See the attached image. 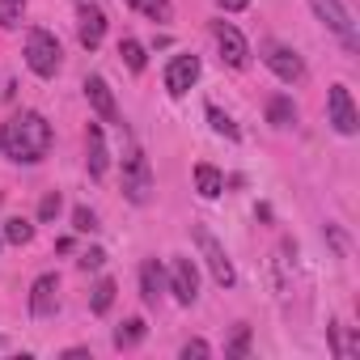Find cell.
Wrapping results in <instances>:
<instances>
[{
  "mask_svg": "<svg viewBox=\"0 0 360 360\" xmlns=\"http://www.w3.org/2000/svg\"><path fill=\"white\" fill-rule=\"evenodd\" d=\"M51 140L56 131L39 110H18L13 119L0 123V153L18 165H39L51 153Z\"/></svg>",
  "mask_w": 360,
  "mask_h": 360,
  "instance_id": "cell-1",
  "label": "cell"
},
{
  "mask_svg": "<svg viewBox=\"0 0 360 360\" xmlns=\"http://www.w3.org/2000/svg\"><path fill=\"white\" fill-rule=\"evenodd\" d=\"M123 195L131 204L153 200V165H148V157L136 140H127V153H123Z\"/></svg>",
  "mask_w": 360,
  "mask_h": 360,
  "instance_id": "cell-2",
  "label": "cell"
},
{
  "mask_svg": "<svg viewBox=\"0 0 360 360\" xmlns=\"http://www.w3.org/2000/svg\"><path fill=\"white\" fill-rule=\"evenodd\" d=\"M309 9H314V13H318V22L339 39V47H343L347 56H356V51H360V34H356L352 13L343 9V0H309Z\"/></svg>",
  "mask_w": 360,
  "mask_h": 360,
  "instance_id": "cell-3",
  "label": "cell"
},
{
  "mask_svg": "<svg viewBox=\"0 0 360 360\" xmlns=\"http://www.w3.org/2000/svg\"><path fill=\"white\" fill-rule=\"evenodd\" d=\"M26 64H30V72L34 77H56L60 72V39L51 34V30H30L26 34Z\"/></svg>",
  "mask_w": 360,
  "mask_h": 360,
  "instance_id": "cell-4",
  "label": "cell"
},
{
  "mask_svg": "<svg viewBox=\"0 0 360 360\" xmlns=\"http://www.w3.org/2000/svg\"><path fill=\"white\" fill-rule=\"evenodd\" d=\"M259 56H263V64L284 81V85H301L305 81V60L288 47V43H276V39H267L263 47H259Z\"/></svg>",
  "mask_w": 360,
  "mask_h": 360,
  "instance_id": "cell-5",
  "label": "cell"
},
{
  "mask_svg": "<svg viewBox=\"0 0 360 360\" xmlns=\"http://www.w3.org/2000/svg\"><path fill=\"white\" fill-rule=\"evenodd\" d=\"M195 233V246H200V255H204V263H208V271H212V280L221 284V288H233L238 284V271H233V263H229V255H225V246L204 229V225H195L191 229Z\"/></svg>",
  "mask_w": 360,
  "mask_h": 360,
  "instance_id": "cell-6",
  "label": "cell"
},
{
  "mask_svg": "<svg viewBox=\"0 0 360 360\" xmlns=\"http://www.w3.org/2000/svg\"><path fill=\"white\" fill-rule=\"evenodd\" d=\"M212 39H217V51H221V60L229 64V68H246L250 64V43H246V34L233 26V22H212Z\"/></svg>",
  "mask_w": 360,
  "mask_h": 360,
  "instance_id": "cell-7",
  "label": "cell"
},
{
  "mask_svg": "<svg viewBox=\"0 0 360 360\" xmlns=\"http://www.w3.org/2000/svg\"><path fill=\"white\" fill-rule=\"evenodd\" d=\"M326 110H330V127H335L339 136H356V131H360V115H356V102H352L347 85H330Z\"/></svg>",
  "mask_w": 360,
  "mask_h": 360,
  "instance_id": "cell-8",
  "label": "cell"
},
{
  "mask_svg": "<svg viewBox=\"0 0 360 360\" xmlns=\"http://www.w3.org/2000/svg\"><path fill=\"white\" fill-rule=\"evenodd\" d=\"M169 292L178 305H191L200 297V271L191 259H169Z\"/></svg>",
  "mask_w": 360,
  "mask_h": 360,
  "instance_id": "cell-9",
  "label": "cell"
},
{
  "mask_svg": "<svg viewBox=\"0 0 360 360\" xmlns=\"http://www.w3.org/2000/svg\"><path fill=\"white\" fill-rule=\"evenodd\" d=\"M77 39H81L85 51H98L102 47V39H106V13L98 5H81L77 9Z\"/></svg>",
  "mask_w": 360,
  "mask_h": 360,
  "instance_id": "cell-10",
  "label": "cell"
},
{
  "mask_svg": "<svg viewBox=\"0 0 360 360\" xmlns=\"http://www.w3.org/2000/svg\"><path fill=\"white\" fill-rule=\"evenodd\" d=\"M195 81H200V60H195V56H174V60L165 64V89H169L174 98H183Z\"/></svg>",
  "mask_w": 360,
  "mask_h": 360,
  "instance_id": "cell-11",
  "label": "cell"
},
{
  "mask_svg": "<svg viewBox=\"0 0 360 360\" xmlns=\"http://www.w3.org/2000/svg\"><path fill=\"white\" fill-rule=\"evenodd\" d=\"M56 309H60V280L47 271L30 284V314L34 318H56Z\"/></svg>",
  "mask_w": 360,
  "mask_h": 360,
  "instance_id": "cell-12",
  "label": "cell"
},
{
  "mask_svg": "<svg viewBox=\"0 0 360 360\" xmlns=\"http://www.w3.org/2000/svg\"><path fill=\"white\" fill-rule=\"evenodd\" d=\"M85 98H89V106L98 110V119H102V123H119L115 94H110V85H106L102 77H85Z\"/></svg>",
  "mask_w": 360,
  "mask_h": 360,
  "instance_id": "cell-13",
  "label": "cell"
},
{
  "mask_svg": "<svg viewBox=\"0 0 360 360\" xmlns=\"http://www.w3.org/2000/svg\"><path fill=\"white\" fill-rule=\"evenodd\" d=\"M85 165H89L94 178H102V174L110 169V148H106V136H102L98 123L85 127Z\"/></svg>",
  "mask_w": 360,
  "mask_h": 360,
  "instance_id": "cell-14",
  "label": "cell"
},
{
  "mask_svg": "<svg viewBox=\"0 0 360 360\" xmlns=\"http://www.w3.org/2000/svg\"><path fill=\"white\" fill-rule=\"evenodd\" d=\"M161 292H165V271L157 267V259H144V263H140V297H144L148 305H157Z\"/></svg>",
  "mask_w": 360,
  "mask_h": 360,
  "instance_id": "cell-15",
  "label": "cell"
},
{
  "mask_svg": "<svg viewBox=\"0 0 360 360\" xmlns=\"http://www.w3.org/2000/svg\"><path fill=\"white\" fill-rule=\"evenodd\" d=\"M195 191H200L204 200H217V195L225 191V178H221V169H217V165H208V161H200V165H195Z\"/></svg>",
  "mask_w": 360,
  "mask_h": 360,
  "instance_id": "cell-16",
  "label": "cell"
},
{
  "mask_svg": "<svg viewBox=\"0 0 360 360\" xmlns=\"http://www.w3.org/2000/svg\"><path fill=\"white\" fill-rule=\"evenodd\" d=\"M267 123H271V127H292V123H297V106H292V98L276 94V98L267 102Z\"/></svg>",
  "mask_w": 360,
  "mask_h": 360,
  "instance_id": "cell-17",
  "label": "cell"
},
{
  "mask_svg": "<svg viewBox=\"0 0 360 360\" xmlns=\"http://www.w3.org/2000/svg\"><path fill=\"white\" fill-rule=\"evenodd\" d=\"M144 330H148V326H144V318H127V322L115 330V347H119V352L140 347V343H144Z\"/></svg>",
  "mask_w": 360,
  "mask_h": 360,
  "instance_id": "cell-18",
  "label": "cell"
},
{
  "mask_svg": "<svg viewBox=\"0 0 360 360\" xmlns=\"http://www.w3.org/2000/svg\"><path fill=\"white\" fill-rule=\"evenodd\" d=\"M127 5L136 13L153 18V22H174V5H169V0H127Z\"/></svg>",
  "mask_w": 360,
  "mask_h": 360,
  "instance_id": "cell-19",
  "label": "cell"
},
{
  "mask_svg": "<svg viewBox=\"0 0 360 360\" xmlns=\"http://www.w3.org/2000/svg\"><path fill=\"white\" fill-rule=\"evenodd\" d=\"M110 305H115V280H110V276H102V280H98V288H94V297H89V309H94V314H106Z\"/></svg>",
  "mask_w": 360,
  "mask_h": 360,
  "instance_id": "cell-20",
  "label": "cell"
},
{
  "mask_svg": "<svg viewBox=\"0 0 360 360\" xmlns=\"http://www.w3.org/2000/svg\"><path fill=\"white\" fill-rule=\"evenodd\" d=\"M119 56H123V64H127L131 72H144V64H148V56H144V47H140L136 39H123V43H119Z\"/></svg>",
  "mask_w": 360,
  "mask_h": 360,
  "instance_id": "cell-21",
  "label": "cell"
},
{
  "mask_svg": "<svg viewBox=\"0 0 360 360\" xmlns=\"http://www.w3.org/2000/svg\"><path fill=\"white\" fill-rule=\"evenodd\" d=\"M22 18H26V0H0V26L5 30L22 26Z\"/></svg>",
  "mask_w": 360,
  "mask_h": 360,
  "instance_id": "cell-22",
  "label": "cell"
},
{
  "mask_svg": "<svg viewBox=\"0 0 360 360\" xmlns=\"http://www.w3.org/2000/svg\"><path fill=\"white\" fill-rule=\"evenodd\" d=\"M208 123H212V131L217 136H229V140H238V123L221 110V106H208Z\"/></svg>",
  "mask_w": 360,
  "mask_h": 360,
  "instance_id": "cell-23",
  "label": "cell"
},
{
  "mask_svg": "<svg viewBox=\"0 0 360 360\" xmlns=\"http://www.w3.org/2000/svg\"><path fill=\"white\" fill-rule=\"evenodd\" d=\"M34 238V225L30 221H22V217H13L9 225H5V242H13V246H26Z\"/></svg>",
  "mask_w": 360,
  "mask_h": 360,
  "instance_id": "cell-24",
  "label": "cell"
},
{
  "mask_svg": "<svg viewBox=\"0 0 360 360\" xmlns=\"http://www.w3.org/2000/svg\"><path fill=\"white\" fill-rule=\"evenodd\" d=\"M246 352H250V326H238L229 347H225V356H246Z\"/></svg>",
  "mask_w": 360,
  "mask_h": 360,
  "instance_id": "cell-25",
  "label": "cell"
},
{
  "mask_svg": "<svg viewBox=\"0 0 360 360\" xmlns=\"http://www.w3.org/2000/svg\"><path fill=\"white\" fill-rule=\"evenodd\" d=\"M56 217H60V191H47L39 204V221H56Z\"/></svg>",
  "mask_w": 360,
  "mask_h": 360,
  "instance_id": "cell-26",
  "label": "cell"
},
{
  "mask_svg": "<svg viewBox=\"0 0 360 360\" xmlns=\"http://www.w3.org/2000/svg\"><path fill=\"white\" fill-rule=\"evenodd\" d=\"M72 225H77V233H94V229H98V217H94L89 208H77V212H72Z\"/></svg>",
  "mask_w": 360,
  "mask_h": 360,
  "instance_id": "cell-27",
  "label": "cell"
},
{
  "mask_svg": "<svg viewBox=\"0 0 360 360\" xmlns=\"http://www.w3.org/2000/svg\"><path fill=\"white\" fill-rule=\"evenodd\" d=\"M102 263H106V255H102V250H85V255H81V267H85V271H98Z\"/></svg>",
  "mask_w": 360,
  "mask_h": 360,
  "instance_id": "cell-28",
  "label": "cell"
},
{
  "mask_svg": "<svg viewBox=\"0 0 360 360\" xmlns=\"http://www.w3.org/2000/svg\"><path fill=\"white\" fill-rule=\"evenodd\" d=\"M183 356L191 360V356H212V347L204 343V339H191V343H183Z\"/></svg>",
  "mask_w": 360,
  "mask_h": 360,
  "instance_id": "cell-29",
  "label": "cell"
},
{
  "mask_svg": "<svg viewBox=\"0 0 360 360\" xmlns=\"http://www.w3.org/2000/svg\"><path fill=\"white\" fill-rule=\"evenodd\" d=\"M217 5H221V9H225V13H242V9H246V5H250V0H217Z\"/></svg>",
  "mask_w": 360,
  "mask_h": 360,
  "instance_id": "cell-30",
  "label": "cell"
},
{
  "mask_svg": "<svg viewBox=\"0 0 360 360\" xmlns=\"http://www.w3.org/2000/svg\"><path fill=\"white\" fill-rule=\"evenodd\" d=\"M0 343H5V339H0Z\"/></svg>",
  "mask_w": 360,
  "mask_h": 360,
  "instance_id": "cell-31",
  "label": "cell"
},
{
  "mask_svg": "<svg viewBox=\"0 0 360 360\" xmlns=\"http://www.w3.org/2000/svg\"><path fill=\"white\" fill-rule=\"evenodd\" d=\"M0 204H5V200H0Z\"/></svg>",
  "mask_w": 360,
  "mask_h": 360,
  "instance_id": "cell-32",
  "label": "cell"
}]
</instances>
